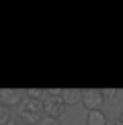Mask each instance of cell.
Masks as SVG:
<instances>
[{"label":"cell","instance_id":"6da1fadb","mask_svg":"<svg viewBox=\"0 0 123 125\" xmlns=\"http://www.w3.org/2000/svg\"><path fill=\"white\" fill-rule=\"evenodd\" d=\"M19 117L25 125H39L43 119V105L37 98H23L19 105Z\"/></svg>","mask_w":123,"mask_h":125},{"label":"cell","instance_id":"7a4b0ae2","mask_svg":"<svg viewBox=\"0 0 123 125\" xmlns=\"http://www.w3.org/2000/svg\"><path fill=\"white\" fill-rule=\"evenodd\" d=\"M41 105H43V115L45 117L60 119L66 113V105H64V101H62L60 94H49V92H47L45 98L41 101Z\"/></svg>","mask_w":123,"mask_h":125},{"label":"cell","instance_id":"3957f363","mask_svg":"<svg viewBox=\"0 0 123 125\" xmlns=\"http://www.w3.org/2000/svg\"><path fill=\"white\" fill-rule=\"evenodd\" d=\"M80 101H82V105H84V109H88V111H96V109L102 107L105 94H102V90H99V88H84Z\"/></svg>","mask_w":123,"mask_h":125},{"label":"cell","instance_id":"277c9868","mask_svg":"<svg viewBox=\"0 0 123 125\" xmlns=\"http://www.w3.org/2000/svg\"><path fill=\"white\" fill-rule=\"evenodd\" d=\"M23 92L19 88H2L0 90V105L4 107H19L23 101Z\"/></svg>","mask_w":123,"mask_h":125},{"label":"cell","instance_id":"5b68a950","mask_svg":"<svg viewBox=\"0 0 123 125\" xmlns=\"http://www.w3.org/2000/svg\"><path fill=\"white\" fill-rule=\"evenodd\" d=\"M62 101H64V105L68 107V105H76V103L80 101V96H82V90L80 88H62Z\"/></svg>","mask_w":123,"mask_h":125},{"label":"cell","instance_id":"8992f818","mask_svg":"<svg viewBox=\"0 0 123 125\" xmlns=\"http://www.w3.org/2000/svg\"><path fill=\"white\" fill-rule=\"evenodd\" d=\"M107 115L96 109V111H86V125H107Z\"/></svg>","mask_w":123,"mask_h":125},{"label":"cell","instance_id":"52a82bcc","mask_svg":"<svg viewBox=\"0 0 123 125\" xmlns=\"http://www.w3.org/2000/svg\"><path fill=\"white\" fill-rule=\"evenodd\" d=\"M8 123H10V111L8 107L0 105V125H8Z\"/></svg>","mask_w":123,"mask_h":125},{"label":"cell","instance_id":"ba28073f","mask_svg":"<svg viewBox=\"0 0 123 125\" xmlns=\"http://www.w3.org/2000/svg\"><path fill=\"white\" fill-rule=\"evenodd\" d=\"M102 94H105V98H109V101H115V98L119 96V90H117V88H105Z\"/></svg>","mask_w":123,"mask_h":125},{"label":"cell","instance_id":"9c48e42d","mask_svg":"<svg viewBox=\"0 0 123 125\" xmlns=\"http://www.w3.org/2000/svg\"><path fill=\"white\" fill-rule=\"evenodd\" d=\"M25 92H27V96H29V98H37V101H39V96L43 94L45 90H41V88H27Z\"/></svg>","mask_w":123,"mask_h":125},{"label":"cell","instance_id":"30bf717a","mask_svg":"<svg viewBox=\"0 0 123 125\" xmlns=\"http://www.w3.org/2000/svg\"><path fill=\"white\" fill-rule=\"evenodd\" d=\"M39 125H60V119H53V117H45L39 121Z\"/></svg>","mask_w":123,"mask_h":125},{"label":"cell","instance_id":"8fae6325","mask_svg":"<svg viewBox=\"0 0 123 125\" xmlns=\"http://www.w3.org/2000/svg\"><path fill=\"white\" fill-rule=\"evenodd\" d=\"M107 125H123V121H121V119H109Z\"/></svg>","mask_w":123,"mask_h":125},{"label":"cell","instance_id":"7c38bea8","mask_svg":"<svg viewBox=\"0 0 123 125\" xmlns=\"http://www.w3.org/2000/svg\"><path fill=\"white\" fill-rule=\"evenodd\" d=\"M8 125H20V123H17V121H10V123H8Z\"/></svg>","mask_w":123,"mask_h":125},{"label":"cell","instance_id":"4fadbf2b","mask_svg":"<svg viewBox=\"0 0 123 125\" xmlns=\"http://www.w3.org/2000/svg\"><path fill=\"white\" fill-rule=\"evenodd\" d=\"M121 121H123V109H121Z\"/></svg>","mask_w":123,"mask_h":125}]
</instances>
